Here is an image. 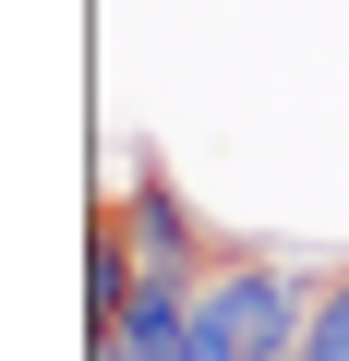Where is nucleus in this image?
Listing matches in <instances>:
<instances>
[{
  "label": "nucleus",
  "instance_id": "nucleus-1",
  "mask_svg": "<svg viewBox=\"0 0 349 361\" xmlns=\"http://www.w3.org/2000/svg\"><path fill=\"white\" fill-rule=\"evenodd\" d=\"M313 277H325V265L241 241V253L205 277L193 349H181V361H301V337H313Z\"/></svg>",
  "mask_w": 349,
  "mask_h": 361
},
{
  "label": "nucleus",
  "instance_id": "nucleus-2",
  "mask_svg": "<svg viewBox=\"0 0 349 361\" xmlns=\"http://www.w3.org/2000/svg\"><path fill=\"white\" fill-rule=\"evenodd\" d=\"M121 241H133V277H217L229 253H241V229H205V205L181 193V180H169V157L157 145H133V180H121Z\"/></svg>",
  "mask_w": 349,
  "mask_h": 361
},
{
  "label": "nucleus",
  "instance_id": "nucleus-3",
  "mask_svg": "<svg viewBox=\"0 0 349 361\" xmlns=\"http://www.w3.org/2000/svg\"><path fill=\"white\" fill-rule=\"evenodd\" d=\"M193 277H133V301L109 313V337H85V361H181L193 349Z\"/></svg>",
  "mask_w": 349,
  "mask_h": 361
},
{
  "label": "nucleus",
  "instance_id": "nucleus-4",
  "mask_svg": "<svg viewBox=\"0 0 349 361\" xmlns=\"http://www.w3.org/2000/svg\"><path fill=\"white\" fill-rule=\"evenodd\" d=\"M301 361H349V253H325V277H313V337H301Z\"/></svg>",
  "mask_w": 349,
  "mask_h": 361
}]
</instances>
